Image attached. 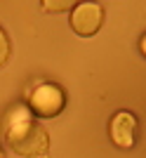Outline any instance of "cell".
I'll list each match as a JSON object with an SVG mask.
<instances>
[{"instance_id": "6da1fadb", "label": "cell", "mask_w": 146, "mask_h": 158, "mask_svg": "<svg viewBox=\"0 0 146 158\" xmlns=\"http://www.w3.org/2000/svg\"><path fill=\"white\" fill-rule=\"evenodd\" d=\"M5 139L7 146L24 158H40L50 151V137L45 127L31 116H17L12 123H7Z\"/></svg>"}, {"instance_id": "7a4b0ae2", "label": "cell", "mask_w": 146, "mask_h": 158, "mask_svg": "<svg viewBox=\"0 0 146 158\" xmlns=\"http://www.w3.org/2000/svg\"><path fill=\"white\" fill-rule=\"evenodd\" d=\"M64 92L61 87L52 85V83H43L31 92V109L43 118H52L57 113H61L64 109Z\"/></svg>"}, {"instance_id": "3957f363", "label": "cell", "mask_w": 146, "mask_h": 158, "mask_svg": "<svg viewBox=\"0 0 146 158\" xmlns=\"http://www.w3.org/2000/svg\"><path fill=\"white\" fill-rule=\"evenodd\" d=\"M104 21V10L99 2H80L73 7L71 28L78 35H94Z\"/></svg>"}, {"instance_id": "277c9868", "label": "cell", "mask_w": 146, "mask_h": 158, "mask_svg": "<svg viewBox=\"0 0 146 158\" xmlns=\"http://www.w3.org/2000/svg\"><path fill=\"white\" fill-rule=\"evenodd\" d=\"M108 135H111L116 146H120V149H132L134 139H137V118H134L130 111H118L111 118Z\"/></svg>"}, {"instance_id": "5b68a950", "label": "cell", "mask_w": 146, "mask_h": 158, "mask_svg": "<svg viewBox=\"0 0 146 158\" xmlns=\"http://www.w3.org/2000/svg\"><path fill=\"white\" fill-rule=\"evenodd\" d=\"M75 7V2H71V0H43V10L45 12H64V10H73Z\"/></svg>"}, {"instance_id": "8992f818", "label": "cell", "mask_w": 146, "mask_h": 158, "mask_svg": "<svg viewBox=\"0 0 146 158\" xmlns=\"http://www.w3.org/2000/svg\"><path fill=\"white\" fill-rule=\"evenodd\" d=\"M7 57H10V38H7L5 31L0 28V66L7 61Z\"/></svg>"}, {"instance_id": "52a82bcc", "label": "cell", "mask_w": 146, "mask_h": 158, "mask_svg": "<svg viewBox=\"0 0 146 158\" xmlns=\"http://www.w3.org/2000/svg\"><path fill=\"white\" fill-rule=\"evenodd\" d=\"M139 47H141V52H144V57H146V33H144V38H141V43H139Z\"/></svg>"}, {"instance_id": "ba28073f", "label": "cell", "mask_w": 146, "mask_h": 158, "mask_svg": "<svg viewBox=\"0 0 146 158\" xmlns=\"http://www.w3.org/2000/svg\"><path fill=\"white\" fill-rule=\"evenodd\" d=\"M0 158H2V153H0Z\"/></svg>"}]
</instances>
